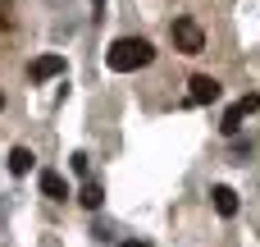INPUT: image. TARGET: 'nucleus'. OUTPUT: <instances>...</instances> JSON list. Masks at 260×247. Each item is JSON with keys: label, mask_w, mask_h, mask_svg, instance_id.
I'll return each mask as SVG.
<instances>
[{"label": "nucleus", "mask_w": 260, "mask_h": 247, "mask_svg": "<svg viewBox=\"0 0 260 247\" xmlns=\"http://www.w3.org/2000/svg\"><path fill=\"white\" fill-rule=\"evenodd\" d=\"M78 202H82V206H87V211H101V202H105V188H101V183H87V188H82V197H78Z\"/></svg>", "instance_id": "nucleus-9"}, {"label": "nucleus", "mask_w": 260, "mask_h": 247, "mask_svg": "<svg viewBox=\"0 0 260 247\" xmlns=\"http://www.w3.org/2000/svg\"><path fill=\"white\" fill-rule=\"evenodd\" d=\"M32 165H37V156H32L27 147H14V151H9V174H14V179H18V174H27Z\"/></svg>", "instance_id": "nucleus-8"}, {"label": "nucleus", "mask_w": 260, "mask_h": 247, "mask_svg": "<svg viewBox=\"0 0 260 247\" xmlns=\"http://www.w3.org/2000/svg\"><path fill=\"white\" fill-rule=\"evenodd\" d=\"M210 202H215V211H219L224 220L238 215V193H233L229 183H215V188H210Z\"/></svg>", "instance_id": "nucleus-5"}, {"label": "nucleus", "mask_w": 260, "mask_h": 247, "mask_svg": "<svg viewBox=\"0 0 260 247\" xmlns=\"http://www.w3.org/2000/svg\"><path fill=\"white\" fill-rule=\"evenodd\" d=\"M0 105H5V96H0Z\"/></svg>", "instance_id": "nucleus-13"}, {"label": "nucleus", "mask_w": 260, "mask_h": 247, "mask_svg": "<svg viewBox=\"0 0 260 247\" xmlns=\"http://www.w3.org/2000/svg\"><path fill=\"white\" fill-rule=\"evenodd\" d=\"M169 37H174V50H183V55H201V50H206V32H201L192 18H174Z\"/></svg>", "instance_id": "nucleus-2"}, {"label": "nucleus", "mask_w": 260, "mask_h": 247, "mask_svg": "<svg viewBox=\"0 0 260 247\" xmlns=\"http://www.w3.org/2000/svg\"><path fill=\"white\" fill-rule=\"evenodd\" d=\"M251 110H260V96H242L238 105H229V115H224V124H219V128H224V133L233 138V133L242 128V119H247Z\"/></svg>", "instance_id": "nucleus-4"}, {"label": "nucleus", "mask_w": 260, "mask_h": 247, "mask_svg": "<svg viewBox=\"0 0 260 247\" xmlns=\"http://www.w3.org/2000/svg\"><path fill=\"white\" fill-rule=\"evenodd\" d=\"M69 165H73V174H87V170H91V160H87V151H73V160H69Z\"/></svg>", "instance_id": "nucleus-10"}, {"label": "nucleus", "mask_w": 260, "mask_h": 247, "mask_svg": "<svg viewBox=\"0 0 260 247\" xmlns=\"http://www.w3.org/2000/svg\"><path fill=\"white\" fill-rule=\"evenodd\" d=\"M187 101H192V105H210V101H219V78L197 73V78L187 83Z\"/></svg>", "instance_id": "nucleus-3"}, {"label": "nucleus", "mask_w": 260, "mask_h": 247, "mask_svg": "<svg viewBox=\"0 0 260 247\" xmlns=\"http://www.w3.org/2000/svg\"><path fill=\"white\" fill-rule=\"evenodd\" d=\"M155 60V46L146 41V37H119L110 50H105V64L114 69V73H133V69H146Z\"/></svg>", "instance_id": "nucleus-1"}, {"label": "nucleus", "mask_w": 260, "mask_h": 247, "mask_svg": "<svg viewBox=\"0 0 260 247\" xmlns=\"http://www.w3.org/2000/svg\"><path fill=\"white\" fill-rule=\"evenodd\" d=\"M101 5H105V0H91V9H96V14H101Z\"/></svg>", "instance_id": "nucleus-12"}, {"label": "nucleus", "mask_w": 260, "mask_h": 247, "mask_svg": "<svg viewBox=\"0 0 260 247\" xmlns=\"http://www.w3.org/2000/svg\"><path fill=\"white\" fill-rule=\"evenodd\" d=\"M59 73H64V55H41V60H32V78H37V83L59 78Z\"/></svg>", "instance_id": "nucleus-6"}, {"label": "nucleus", "mask_w": 260, "mask_h": 247, "mask_svg": "<svg viewBox=\"0 0 260 247\" xmlns=\"http://www.w3.org/2000/svg\"><path fill=\"white\" fill-rule=\"evenodd\" d=\"M41 193H46L50 202H64V197H69V183H64V174H59V170H41Z\"/></svg>", "instance_id": "nucleus-7"}, {"label": "nucleus", "mask_w": 260, "mask_h": 247, "mask_svg": "<svg viewBox=\"0 0 260 247\" xmlns=\"http://www.w3.org/2000/svg\"><path fill=\"white\" fill-rule=\"evenodd\" d=\"M119 247H146V243H137V238H128V243H119Z\"/></svg>", "instance_id": "nucleus-11"}]
</instances>
